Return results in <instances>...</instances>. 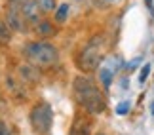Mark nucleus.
I'll list each match as a JSON object with an SVG mask.
<instances>
[{"mask_svg": "<svg viewBox=\"0 0 154 135\" xmlns=\"http://www.w3.org/2000/svg\"><path fill=\"white\" fill-rule=\"evenodd\" d=\"M72 91H74V97L78 101V105L86 112L95 114V116L105 112L106 99L91 78H88V76H76L72 82Z\"/></svg>", "mask_w": 154, "mask_h": 135, "instance_id": "nucleus-1", "label": "nucleus"}, {"mask_svg": "<svg viewBox=\"0 0 154 135\" xmlns=\"http://www.w3.org/2000/svg\"><path fill=\"white\" fill-rule=\"evenodd\" d=\"M23 54H25V59L36 69L51 67L57 61V48L48 42H31L25 46Z\"/></svg>", "mask_w": 154, "mask_h": 135, "instance_id": "nucleus-2", "label": "nucleus"}, {"mask_svg": "<svg viewBox=\"0 0 154 135\" xmlns=\"http://www.w3.org/2000/svg\"><path fill=\"white\" fill-rule=\"evenodd\" d=\"M103 57H105V40L103 36H95L80 51L76 63L82 70H95L99 67V63L103 61Z\"/></svg>", "mask_w": 154, "mask_h": 135, "instance_id": "nucleus-3", "label": "nucleus"}, {"mask_svg": "<svg viewBox=\"0 0 154 135\" xmlns=\"http://www.w3.org/2000/svg\"><path fill=\"white\" fill-rule=\"evenodd\" d=\"M53 124V110L48 103H38L31 110V126L36 135H48Z\"/></svg>", "mask_w": 154, "mask_h": 135, "instance_id": "nucleus-4", "label": "nucleus"}, {"mask_svg": "<svg viewBox=\"0 0 154 135\" xmlns=\"http://www.w3.org/2000/svg\"><path fill=\"white\" fill-rule=\"evenodd\" d=\"M6 23L10 25V29L14 31H23L29 23V17L23 14L21 8H17L15 4L8 2V14H6Z\"/></svg>", "mask_w": 154, "mask_h": 135, "instance_id": "nucleus-5", "label": "nucleus"}, {"mask_svg": "<svg viewBox=\"0 0 154 135\" xmlns=\"http://www.w3.org/2000/svg\"><path fill=\"white\" fill-rule=\"evenodd\" d=\"M69 135H91V120L86 114H76Z\"/></svg>", "mask_w": 154, "mask_h": 135, "instance_id": "nucleus-6", "label": "nucleus"}, {"mask_svg": "<svg viewBox=\"0 0 154 135\" xmlns=\"http://www.w3.org/2000/svg\"><path fill=\"white\" fill-rule=\"evenodd\" d=\"M99 78H101L103 87H105V90H109L110 84H112V70H109V69H101V70H99Z\"/></svg>", "mask_w": 154, "mask_h": 135, "instance_id": "nucleus-7", "label": "nucleus"}, {"mask_svg": "<svg viewBox=\"0 0 154 135\" xmlns=\"http://www.w3.org/2000/svg\"><path fill=\"white\" fill-rule=\"evenodd\" d=\"M10 38H11L10 25H8V23H2V21H0V44H8Z\"/></svg>", "mask_w": 154, "mask_h": 135, "instance_id": "nucleus-8", "label": "nucleus"}, {"mask_svg": "<svg viewBox=\"0 0 154 135\" xmlns=\"http://www.w3.org/2000/svg\"><path fill=\"white\" fill-rule=\"evenodd\" d=\"M67 15H69V4H61V6H59V10L55 11V19L59 23H63L65 19H67Z\"/></svg>", "mask_w": 154, "mask_h": 135, "instance_id": "nucleus-9", "label": "nucleus"}, {"mask_svg": "<svg viewBox=\"0 0 154 135\" xmlns=\"http://www.w3.org/2000/svg\"><path fill=\"white\" fill-rule=\"evenodd\" d=\"M38 6L44 11H53L55 10V0H38Z\"/></svg>", "mask_w": 154, "mask_h": 135, "instance_id": "nucleus-10", "label": "nucleus"}, {"mask_svg": "<svg viewBox=\"0 0 154 135\" xmlns=\"http://www.w3.org/2000/svg\"><path fill=\"white\" fill-rule=\"evenodd\" d=\"M149 74H150V65L146 63V65L141 69V74H139V82H141V84H145V80L149 78Z\"/></svg>", "mask_w": 154, "mask_h": 135, "instance_id": "nucleus-11", "label": "nucleus"}, {"mask_svg": "<svg viewBox=\"0 0 154 135\" xmlns=\"http://www.w3.org/2000/svg\"><path fill=\"white\" fill-rule=\"evenodd\" d=\"M129 107H131V105H129V101H124V103H120V105L116 107V112L122 116V114H126L128 110H129Z\"/></svg>", "mask_w": 154, "mask_h": 135, "instance_id": "nucleus-12", "label": "nucleus"}, {"mask_svg": "<svg viewBox=\"0 0 154 135\" xmlns=\"http://www.w3.org/2000/svg\"><path fill=\"white\" fill-rule=\"evenodd\" d=\"M0 135H10V130H8V126H6L2 120H0Z\"/></svg>", "mask_w": 154, "mask_h": 135, "instance_id": "nucleus-13", "label": "nucleus"}, {"mask_svg": "<svg viewBox=\"0 0 154 135\" xmlns=\"http://www.w3.org/2000/svg\"><path fill=\"white\" fill-rule=\"evenodd\" d=\"M40 31H42V32H50V31H51L50 23H42V25H40Z\"/></svg>", "mask_w": 154, "mask_h": 135, "instance_id": "nucleus-14", "label": "nucleus"}, {"mask_svg": "<svg viewBox=\"0 0 154 135\" xmlns=\"http://www.w3.org/2000/svg\"><path fill=\"white\" fill-rule=\"evenodd\" d=\"M152 114H154V103H152Z\"/></svg>", "mask_w": 154, "mask_h": 135, "instance_id": "nucleus-15", "label": "nucleus"}, {"mask_svg": "<svg viewBox=\"0 0 154 135\" xmlns=\"http://www.w3.org/2000/svg\"><path fill=\"white\" fill-rule=\"evenodd\" d=\"M99 135H103V133H99Z\"/></svg>", "mask_w": 154, "mask_h": 135, "instance_id": "nucleus-16", "label": "nucleus"}]
</instances>
